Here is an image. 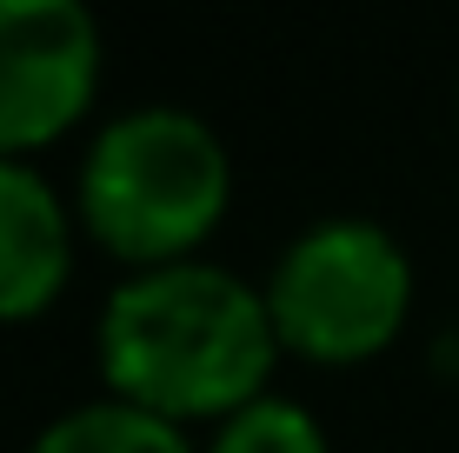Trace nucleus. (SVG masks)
<instances>
[{"label": "nucleus", "mask_w": 459, "mask_h": 453, "mask_svg": "<svg viewBox=\"0 0 459 453\" xmlns=\"http://www.w3.org/2000/svg\"><path fill=\"white\" fill-rule=\"evenodd\" d=\"M100 373L107 394L160 420H227L266 394L280 327L266 287H247L220 260H167L126 274L100 307Z\"/></svg>", "instance_id": "nucleus-1"}, {"label": "nucleus", "mask_w": 459, "mask_h": 453, "mask_svg": "<svg viewBox=\"0 0 459 453\" xmlns=\"http://www.w3.org/2000/svg\"><path fill=\"white\" fill-rule=\"evenodd\" d=\"M233 194V161L220 134L186 107H126L87 140L81 221L107 254L134 267L194 260Z\"/></svg>", "instance_id": "nucleus-2"}, {"label": "nucleus", "mask_w": 459, "mask_h": 453, "mask_svg": "<svg viewBox=\"0 0 459 453\" xmlns=\"http://www.w3.org/2000/svg\"><path fill=\"white\" fill-rule=\"evenodd\" d=\"M413 307V260L400 233L367 213H326L299 227L266 274V314L280 347L313 361H367L400 334Z\"/></svg>", "instance_id": "nucleus-3"}, {"label": "nucleus", "mask_w": 459, "mask_h": 453, "mask_svg": "<svg viewBox=\"0 0 459 453\" xmlns=\"http://www.w3.org/2000/svg\"><path fill=\"white\" fill-rule=\"evenodd\" d=\"M100 81V27L81 0H0V153L67 134Z\"/></svg>", "instance_id": "nucleus-4"}, {"label": "nucleus", "mask_w": 459, "mask_h": 453, "mask_svg": "<svg viewBox=\"0 0 459 453\" xmlns=\"http://www.w3.org/2000/svg\"><path fill=\"white\" fill-rule=\"evenodd\" d=\"M74 221L40 167L0 153V320H27L67 287Z\"/></svg>", "instance_id": "nucleus-5"}, {"label": "nucleus", "mask_w": 459, "mask_h": 453, "mask_svg": "<svg viewBox=\"0 0 459 453\" xmlns=\"http://www.w3.org/2000/svg\"><path fill=\"white\" fill-rule=\"evenodd\" d=\"M27 453H194V447H186V427L107 394V400H81L54 427H40V440Z\"/></svg>", "instance_id": "nucleus-6"}, {"label": "nucleus", "mask_w": 459, "mask_h": 453, "mask_svg": "<svg viewBox=\"0 0 459 453\" xmlns=\"http://www.w3.org/2000/svg\"><path fill=\"white\" fill-rule=\"evenodd\" d=\"M207 453H333V447H326L320 420L299 407V400L260 394V400H247L240 414L220 420Z\"/></svg>", "instance_id": "nucleus-7"}]
</instances>
